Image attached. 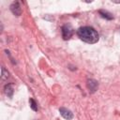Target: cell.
<instances>
[{
	"label": "cell",
	"mask_w": 120,
	"mask_h": 120,
	"mask_svg": "<svg viewBox=\"0 0 120 120\" xmlns=\"http://www.w3.org/2000/svg\"><path fill=\"white\" fill-rule=\"evenodd\" d=\"M61 32H62L63 38L67 40V39H69L72 37V35L74 33V30H73V28H72V26L70 24H65V25L62 26Z\"/></svg>",
	"instance_id": "2"
},
{
	"label": "cell",
	"mask_w": 120,
	"mask_h": 120,
	"mask_svg": "<svg viewBox=\"0 0 120 120\" xmlns=\"http://www.w3.org/2000/svg\"><path fill=\"white\" fill-rule=\"evenodd\" d=\"M86 85H87V88H88L89 92H91V93H95V92L98 90V82H97L96 80H94V79H89V80H87Z\"/></svg>",
	"instance_id": "3"
},
{
	"label": "cell",
	"mask_w": 120,
	"mask_h": 120,
	"mask_svg": "<svg viewBox=\"0 0 120 120\" xmlns=\"http://www.w3.org/2000/svg\"><path fill=\"white\" fill-rule=\"evenodd\" d=\"M98 13H99V15H100L102 18H104V19H106V20H112V19H113L112 14L110 13L109 11L105 10V9H99V10H98Z\"/></svg>",
	"instance_id": "6"
},
{
	"label": "cell",
	"mask_w": 120,
	"mask_h": 120,
	"mask_svg": "<svg viewBox=\"0 0 120 120\" xmlns=\"http://www.w3.org/2000/svg\"><path fill=\"white\" fill-rule=\"evenodd\" d=\"M1 71H2V75H1V78H2V80L3 81H5V80H7L8 78V72L5 69V68L4 67H2V68H1Z\"/></svg>",
	"instance_id": "8"
},
{
	"label": "cell",
	"mask_w": 120,
	"mask_h": 120,
	"mask_svg": "<svg viewBox=\"0 0 120 120\" xmlns=\"http://www.w3.org/2000/svg\"><path fill=\"white\" fill-rule=\"evenodd\" d=\"M77 35L82 41L89 43V44H94V43L98 42L99 39L98 32L95 30V28H93L91 26L80 27L77 30Z\"/></svg>",
	"instance_id": "1"
},
{
	"label": "cell",
	"mask_w": 120,
	"mask_h": 120,
	"mask_svg": "<svg viewBox=\"0 0 120 120\" xmlns=\"http://www.w3.org/2000/svg\"><path fill=\"white\" fill-rule=\"evenodd\" d=\"M10 10L11 12L16 15V16H20L22 14V8H21V5L19 2H13L11 5H10Z\"/></svg>",
	"instance_id": "4"
},
{
	"label": "cell",
	"mask_w": 120,
	"mask_h": 120,
	"mask_svg": "<svg viewBox=\"0 0 120 120\" xmlns=\"http://www.w3.org/2000/svg\"><path fill=\"white\" fill-rule=\"evenodd\" d=\"M13 91H14V87L12 83H8L4 87V92L8 97H12L13 95Z\"/></svg>",
	"instance_id": "7"
},
{
	"label": "cell",
	"mask_w": 120,
	"mask_h": 120,
	"mask_svg": "<svg viewBox=\"0 0 120 120\" xmlns=\"http://www.w3.org/2000/svg\"><path fill=\"white\" fill-rule=\"evenodd\" d=\"M29 103H30V107L32 108L33 111H38V105H37V102L33 99V98H30L29 99Z\"/></svg>",
	"instance_id": "9"
},
{
	"label": "cell",
	"mask_w": 120,
	"mask_h": 120,
	"mask_svg": "<svg viewBox=\"0 0 120 120\" xmlns=\"http://www.w3.org/2000/svg\"><path fill=\"white\" fill-rule=\"evenodd\" d=\"M59 112H60V114H61L65 119H67V120H70V119L73 118V113L71 112V111H69V110L67 109V108L61 107V108L59 109Z\"/></svg>",
	"instance_id": "5"
}]
</instances>
